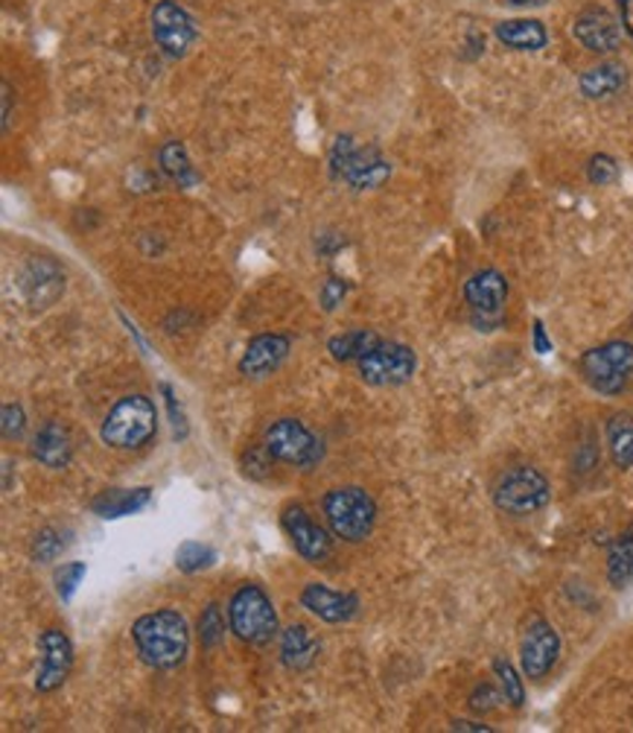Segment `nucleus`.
Returning <instances> with one entry per match:
<instances>
[{
	"instance_id": "f257e3e1",
	"label": "nucleus",
	"mask_w": 633,
	"mask_h": 733,
	"mask_svg": "<svg viewBox=\"0 0 633 733\" xmlns=\"http://www.w3.org/2000/svg\"><path fill=\"white\" fill-rule=\"evenodd\" d=\"M132 640L141 661L152 670H176L190 652L187 619L173 608L152 610L134 619Z\"/></svg>"
},
{
	"instance_id": "f03ea898",
	"label": "nucleus",
	"mask_w": 633,
	"mask_h": 733,
	"mask_svg": "<svg viewBox=\"0 0 633 733\" xmlns=\"http://www.w3.org/2000/svg\"><path fill=\"white\" fill-rule=\"evenodd\" d=\"M159 433V409L146 395H126L108 409L99 439L115 451H141Z\"/></svg>"
},
{
	"instance_id": "7ed1b4c3",
	"label": "nucleus",
	"mask_w": 633,
	"mask_h": 733,
	"mask_svg": "<svg viewBox=\"0 0 633 733\" xmlns=\"http://www.w3.org/2000/svg\"><path fill=\"white\" fill-rule=\"evenodd\" d=\"M321 512H325V521L333 532V538L344 540V544L365 540L374 530V523H377V503L360 486H342L327 491L325 500H321Z\"/></svg>"
},
{
	"instance_id": "20e7f679",
	"label": "nucleus",
	"mask_w": 633,
	"mask_h": 733,
	"mask_svg": "<svg viewBox=\"0 0 633 733\" xmlns=\"http://www.w3.org/2000/svg\"><path fill=\"white\" fill-rule=\"evenodd\" d=\"M327 161H330V176L336 182H344L351 190H377L391 176V164L379 155V150L360 147L353 135H339Z\"/></svg>"
},
{
	"instance_id": "39448f33",
	"label": "nucleus",
	"mask_w": 633,
	"mask_h": 733,
	"mask_svg": "<svg viewBox=\"0 0 633 733\" xmlns=\"http://www.w3.org/2000/svg\"><path fill=\"white\" fill-rule=\"evenodd\" d=\"M231 631L248 645L272 643L278 635V610L260 584H239L228 600Z\"/></svg>"
},
{
	"instance_id": "423d86ee",
	"label": "nucleus",
	"mask_w": 633,
	"mask_h": 733,
	"mask_svg": "<svg viewBox=\"0 0 633 733\" xmlns=\"http://www.w3.org/2000/svg\"><path fill=\"white\" fill-rule=\"evenodd\" d=\"M578 372L598 395H619L633 374V345L624 339L596 345L578 360Z\"/></svg>"
},
{
	"instance_id": "0eeeda50",
	"label": "nucleus",
	"mask_w": 633,
	"mask_h": 733,
	"mask_svg": "<svg viewBox=\"0 0 633 733\" xmlns=\"http://www.w3.org/2000/svg\"><path fill=\"white\" fill-rule=\"evenodd\" d=\"M549 500H552L549 479L537 468H528V465L508 470L496 482V491H493L496 509H502L505 514H514V517H526V514L540 512V509L549 505Z\"/></svg>"
},
{
	"instance_id": "6e6552de",
	"label": "nucleus",
	"mask_w": 633,
	"mask_h": 733,
	"mask_svg": "<svg viewBox=\"0 0 633 733\" xmlns=\"http://www.w3.org/2000/svg\"><path fill=\"white\" fill-rule=\"evenodd\" d=\"M152 42L161 54L169 59H185L190 47L199 42V27L196 19L185 7H178L176 0H159L152 7Z\"/></svg>"
},
{
	"instance_id": "1a4fd4ad",
	"label": "nucleus",
	"mask_w": 633,
	"mask_h": 733,
	"mask_svg": "<svg viewBox=\"0 0 633 733\" xmlns=\"http://www.w3.org/2000/svg\"><path fill=\"white\" fill-rule=\"evenodd\" d=\"M266 453L269 459L292 465V468H313L321 459V444L298 418H278L266 430Z\"/></svg>"
},
{
	"instance_id": "9d476101",
	"label": "nucleus",
	"mask_w": 633,
	"mask_h": 733,
	"mask_svg": "<svg viewBox=\"0 0 633 733\" xmlns=\"http://www.w3.org/2000/svg\"><path fill=\"white\" fill-rule=\"evenodd\" d=\"M418 372V353L403 342H379L360 360V377L368 386H403Z\"/></svg>"
},
{
	"instance_id": "9b49d317",
	"label": "nucleus",
	"mask_w": 633,
	"mask_h": 733,
	"mask_svg": "<svg viewBox=\"0 0 633 733\" xmlns=\"http://www.w3.org/2000/svg\"><path fill=\"white\" fill-rule=\"evenodd\" d=\"M561 658V637L554 631L552 623L546 619H531L523 631V640H519V666H523V675L531 680L546 678L552 666Z\"/></svg>"
},
{
	"instance_id": "f8f14e48",
	"label": "nucleus",
	"mask_w": 633,
	"mask_h": 733,
	"mask_svg": "<svg viewBox=\"0 0 633 733\" xmlns=\"http://www.w3.org/2000/svg\"><path fill=\"white\" fill-rule=\"evenodd\" d=\"M73 670V643L62 628H45L38 635V693H54L68 680Z\"/></svg>"
},
{
	"instance_id": "ddd939ff",
	"label": "nucleus",
	"mask_w": 633,
	"mask_h": 733,
	"mask_svg": "<svg viewBox=\"0 0 633 733\" xmlns=\"http://www.w3.org/2000/svg\"><path fill=\"white\" fill-rule=\"evenodd\" d=\"M281 523L286 538H290V544L304 561H309V565H325L327 558L333 556V538L309 517L304 505H286L281 514Z\"/></svg>"
},
{
	"instance_id": "4468645a",
	"label": "nucleus",
	"mask_w": 633,
	"mask_h": 733,
	"mask_svg": "<svg viewBox=\"0 0 633 733\" xmlns=\"http://www.w3.org/2000/svg\"><path fill=\"white\" fill-rule=\"evenodd\" d=\"M19 287L30 307H54L65 295V269L50 257H30L19 275Z\"/></svg>"
},
{
	"instance_id": "2eb2a0df",
	"label": "nucleus",
	"mask_w": 633,
	"mask_h": 733,
	"mask_svg": "<svg viewBox=\"0 0 633 733\" xmlns=\"http://www.w3.org/2000/svg\"><path fill=\"white\" fill-rule=\"evenodd\" d=\"M465 301L476 313V322H496L508 301V281L500 269H479L465 281Z\"/></svg>"
},
{
	"instance_id": "dca6fc26",
	"label": "nucleus",
	"mask_w": 633,
	"mask_h": 733,
	"mask_svg": "<svg viewBox=\"0 0 633 733\" xmlns=\"http://www.w3.org/2000/svg\"><path fill=\"white\" fill-rule=\"evenodd\" d=\"M572 38L578 42L589 54H616L619 42H622V30L616 24V19L601 7H589L575 19L572 24Z\"/></svg>"
},
{
	"instance_id": "f3484780",
	"label": "nucleus",
	"mask_w": 633,
	"mask_h": 733,
	"mask_svg": "<svg viewBox=\"0 0 633 733\" xmlns=\"http://www.w3.org/2000/svg\"><path fill=\"white\" fill-rule=\"evenodd\" d=\"M301 605L318 617L321 623H330V626H342V623H351L356 614H360V600L353 593L333 591L327 584H307L301 591Z\"/></svg>"
},
{
	"instance_id": "a211bd4d",
	"label": "nucleus",
	"mask_w": 633,
	"mask_h": 733,
	"mask_svg": "<svg viewBox=\"0 0 633 733\" xmlns=\"http://www.w3.org/2000/svg\"><path fill=\"white\" fill-rule=\"evenodd\" d=\"M290 336L283 334H260L246 345V351L239 357V374L246 377H269L283 365L290 357Z\"/></svg>"
},
{
	"instance_id": "6ab92c4d",
	"label": "nucleus",
	"mask_w": 633,
	"mask_h": 733,
	"mask_svg": "<svg viewBox=\"0 0 633 733\" xmlns=\"http://www.w3.org/2000/svg\"><path fill=\"white\" fill-rule=\"evenodd\" d=\"M152 503V488H108L99 497H94L91 512L103 517V521H117V517H129L138 514L141 509Z\"/></svg>"
},
{
	"instance_id": "aec40b11",
	"label": "nucleus",
	"mask_w": 633,
	"mask_h": 733,
	"mask_svg": "<svg viewBox=\"0 0 633 733\" xmlns=\"http://www.w3.org/2000/svg\"><path fill=\"white\" fill-rule=\"evenodd\" d=\"M33 456L50 470L68 468L73 459V444L68 430L62 424H56V421H47L36 433V439H33Z\"/></svg>"
},
{
	"instance_id": "412c9836",
	"label": "nucleus",
	"mask_w": 633,
	"mask_h": 733,
	"mask_svg": "<svg viewBox=\"0 0 633 733\" xmlns=\"http://www.w3.org/2000/svg\"><path fill=\"white\" fill-rule=\"evenodd\" d=\"M496 38L502 47L517 50V54H537L549 45V33L537 19H511L496 24Z\"/></svg>"
},
{
	"instance_id": "4be33fe9",
	"label": "nucleus",
	"mask_w": 633,
	"mask_h": 733,
	"mask_svg": "<svg viewBox=\"0 0 633 733\" xmlns=\"http://www.w3.org/2000/svg\"><path fill=\"white\" fill-rule=\"evenodd\" d=\"M318 658V640L307 626H290L281 635V661L286 670L304 672L309 670Z\"/></svg>"
},
{
	"instance_id": "5701e85b",
	"label": "nucleus",
	"mask_w": 633,
	"mask_h": 733,
	"mask_svg": "<svg viewBox=\"0 0 633 733\" xmlns=\"http://www.w3.org/2000/svg\"><path fill=\"white\" fill-rule=\"evenodd\" d=\"M624 82H628V71H624V65L601 62V65H593V68H587V71L581 73L578 89L587 100H605V97L619 94V91L624 89Z\"/></svg>"
},
{
	"instance_id": "b1692460",
	"label": "nucleus",
	"mask_w": 633,
	"mask_h": 733,
	"mask_svg": "<svg viewBox=\"0 0 633 733\" xmlns=\"http://www.w3.org/2000/svg\"><path fill=\"white\" fill-rule=\"evenodd\" d=\"M383 342L379 334L374 330H365V327H356V330H344V334L333 336L330 342H327V351L333 357L336 362H360L365 360L377 345Z\"/></svg>"
},
{
	"instance_id": "393cba45",
	"label": "nucleus",
	"mask_w": 633,
	"mask_h": 733,
	"mask_svg": "<svg viewBox=\"0 0 633 733\" xmlns=\"http://www.w3.org/2000/svg\"><path fill=\"white\" fill-rule=\"evenodd\" d=\"M159 167H161V173L173 182V185H178V187L199 185V173H196L194 164H190L187 147L181 141L161 143Z\"/></svg>"
},
{
	"instance_id": "a878e982",
	"label": "nucleus",
	"mask_w": 633,
	"mask_h": 733,
	"mask_svg": "<svg viewBox=\"0 0 633 733\" xmlns=\"http://www.w3.org/2000/svg\"><path fill=\"white\" fill-rule=\"evenodd\" d=\"M607 451L616 468H633V416L616 412L607 421Z\"/></svg>"
},
{
	"instance_id": "bb28decb",
	"label": "nucleus",
	"mask_w": 633,
	"mask_h": 733,
	"mask_svg": "<svg viewBox=\"0 0 633 733\" xmlns=\"http://www.w3.org/2000/svg\"><path fill=\"white\" fill-rule=\"evenodd\" d=\"M633 579V523L619 532L607 549V582L613 587H624Z\"/></svg>"
},
{
	"instance_id": "cd10ccee",
	"label": "nucleus",
	"mask_w": 633,
	"mask_h": 733,
	"mask_svg": "<svg viewBox=\"0 0 633 733\" xmlns=\"http://www.w3.org/2000/svg\"><path fill=\"white\" fill-rule=\"evenodd\" d=\"M213 565H216V552L208 544H202V540H185L176 549V567L181 573H202V570H208Z\"/></svg>"
},
{
	"instance_id": "c85d7f7f",
	"label": "nucleus",
	"mask_w": 633,
	"mask_h": 733,
	"mask_svg": "<svg viewBox=\"0 0 633 733\" xmlns=\"http://www.w3.org/2000/svg\"><path fill=\"white\" fill-rule=\"evenodd\" d=\"M493 675L500 678V689L502 698H505V705L523 707V701H526V687H523V678H519V672L511 666V661L496 658V661H493Z\"/></svg>"
},
{
	"instance_id": "c756f323",
	"label": "nucleus",
	"mask_w": 633,
	"mask_h": 733,
	"mask_svg": "<svg viewBox=\"0 0 633 733\" xmlns=\"http://www.w3.org/2000/svg\"><path fill=\"white\" fill-rule=\"evenodd\" d=\"M199 637H202L204 649H216L225 640V617L216 602H211L199 617Z\"/></svg>"
},
{
	"instance_id": "7c9ffc66",
	"label": "nucleus",
	"mask_w": 633,
	"mask_h": 733,
	"mask_svg": "<svg viewBox=\"0 0 633 733\" xmlns=\"http://www.w3.org/2000/svg\"><path fill=\"white\" fill-rule=\"evenodd\" d=\"M85 573H89V567L82 565V561H71V565L59 567V570H56V575H54L59 600L71 602L73 593H77V587H80V582L85 579Z\"/></svg>"
},
{
	"instance_id": "2f4dec72",
	"label": "nucleus",
	"mask_w": 633,
	"mask_h": 733,
	"mask_svg": "<svg viewBox=\"0 0 633 733\" xmlns=\"http://www.w3.org/2000/svg\"><path fill=\"white\" fill-rule=\"evenodd\" d=\"M65 549V535L59 530H54V526H47V530H42L33 538V558L36 561H56V558L62 556Z\"/></svg>"
},
{
	"instance_id": "473e14b6",
	"label": "nucleus",
	"mask_w": 633,
	"mask_h": 733,
	"mask_svg": "<svg viewBox=\"0 0 633 733\" xmlns=\"http://www.w3.org/2000/svg\"><path fill=\"white\" fill-rule=\"evenodd\" d=\"M587 178L596 187L613 185L616 178H619V164H616L613 155H605V152L593 155V159H589V164H587Z\"/></svg>"
},
{
	"instance_id": "72a5a7b5",
	"label": "nucleus",
	"mask_w": 633,
	"mask_h": 733,
	"mask_svg": "<svg viewBox=\"0 0 633 733\" xmlns=\"http://www.w3.org/2000/svg\"><path fill=\"white\" fill-rule=\"evenodd\" d=\"M348 292H351V283L339 278V275H330L325 283H321V290H318V301H321V307L327 313H333L344 299H348Z\"/></svg>"
},
{
	"instance_id": "f704fd0d",
	"label": "nucleus",
	"mask_w": 633,
	"mask_h": 733,
	"mask_svg": "<svg viewBox=\"0 0 633 733\" xmlns=\"http://www.w3.org/2000/svg\"><path fill=\"white\" fill-rule=\"evenodd\" d=\"M0 427H3V435L10 439V442H19L27 433V416H24V409L19 404H3V412H0Z\"/></svg>"
},
{
	"instance_id": "c9c22d12",
	"label": "nucleus",
	"mask_w": 633,
	"mask_h": 733,
	"mask_svg": "<svg viewBox=\"0 0 633 733\" xmlns=\"http://www.w3.org/2000/svg\"><path fill=\"white\" fill-rule=\"evenodd\" d=\"M500 701H505V698H502V689H493L491 684H479V687L470 693V710H473V713H491V710L500 707Z\"/></svg>"
},
{
	"instance_id": "e433bc0d",
	"label": "nucleus",
	"mask_w": 633,
	"mask_h": 733,
	"mask_svg": "<svg viewBox=\"0 0 633 733\" xmlns=\"http://www.w3.org/2000/svg\"><path fill=\"white\" fill-rule=\"evenodd\" d=\"M161 392H164V400H167V409H169V421H173V430H176L178 439H185L187 435V421H185V412H181V407H178L176 395H173V389H169V383H161Z\"/></svg>"
},
{
	"instance_id": "4c0bfd02",
	"label": "nucleus",
	"mask_w": 633,
	"mask_h": 733,
	"mask_svg": "<svg viewBox=\"0 0 633 733\" xmlns=\"http://www.w3.org/2000/svg\"><path fill=\"white\" fill-rule=\"evenodd\" d=\"M531 342H535L537 353L552 351V339H549V334H546V327H543V322H540V318H537L535 325H531Z\"/></svg>"
},
{
	"instance_id": "58836bf2",
	"label": "nucleus",
	"mask_w": 633,
	"mask_h": 733,
	"mask_svg": "<svg viewBox=\"0 0 633 733\" xmlns=\"http://www.w3.org/2000/svg\"><path fill=\"white\" fill-rule=\"evenodd\" d=\"M619 15H622V27L633 38V0H619Z\"/></svg>"
},
{
	"instance_id": "ea45409f",
	"label": "nucleus",
	"mask_w": 633,
	"mask_h": 733,
	"mask_svg": "<svg viewBox=\"0 0 633 733\" xmlns=\"http://www.w3.org/2000/svg\"><path fill=\"white\" fill-rule=\"evenodd\" d=\"M453 731H470V733H491V724H479V722H467V719H456V722L449 724Z\"/></svg>"
},
{
	"instance_id": "a19ab883",
	"label": "nucleus",
	"mask_w": 633,
	"mask_h": 733,
	"mask_svg": "<svg viewBox=\"0 0 633 733\" xmlns=\"http://www.w3.org/2000/svg\"><path fill=\"white\" fill-rule=\"evenodd\" d=\"M0 91H3V129H10V117H12V89L3 82L0 85Z\"/></svg>"
},
{
	"instance_id": "79ce46f5",
	"label": "nucleus",
	"mask_w": 633,
	"mask_h": 733,
	"mask_svg": "<svg viewBox=\"0 0 633 733\" xmlns=\"http://www.w3.org/2000/svg\"><path fill=\"white\" fill-rule=\"evenodd\" d=\"M508 7H543L549 0H505Z\"/></svg>"
}]
</instances>
